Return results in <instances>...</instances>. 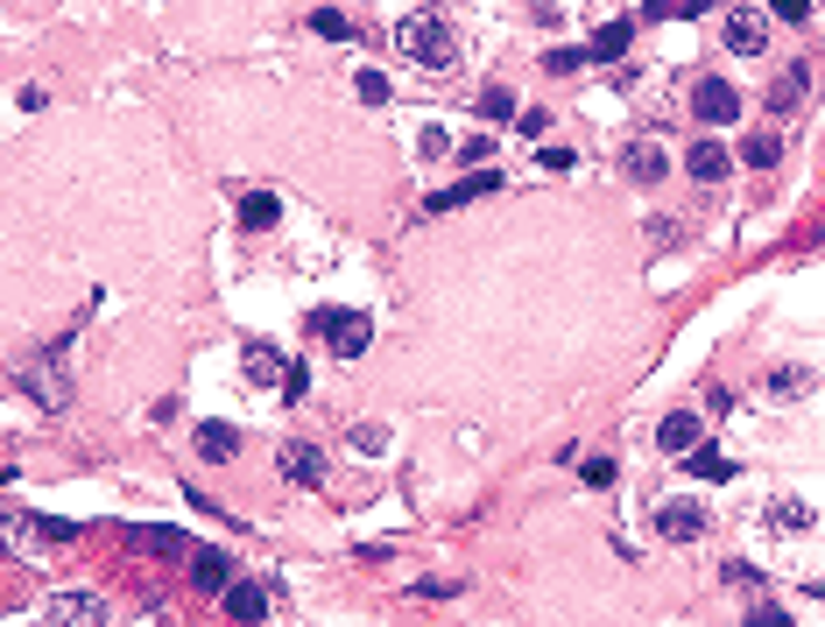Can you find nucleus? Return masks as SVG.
<instances>
[{"label": "nucleus", "instance_id": "1", "mask_svg": "<svg viewBox=\"0 0 825 627\" xmlns=\"http://www.w3.org/2000/svg\"><path fill=\"white\" fill-rule=\"evenodd\" d=\"M395 43H402V56H416L424 71H445L452 56H458V35L437 22V14H410V22L395 29Z\"/></svg>", "mask_w": 825, "mask_h": 627}, {"label": "nucleus", "instance_id": "2", "mask_svg": "<svg viewBox=\"0 0 825 627\" xmlns=\"http://www.w3.org/2000/svg\"><path fill=\"white\" fill-rule=\"evenodd\" d=\"M311 332H318L339 359H360V353L374 346V317H368V311H311Z\"/></svg>", "mask_w": 825, "mask_h": 627}, {"label": "nucleus", "instance_id": "3", "mask_svg": "<svg viewBox=\"0 0 825 627\" xmlns=\"http://www.w3.org/2000/svg\"><path fill=\"white\" fill-rule=\"evenodd\" d=\"M692 113L705 127H726V121H741V92L726 85V79H699L692 85Z\"/></svg>", "mask_w": 825, "mask_h": 627}, {"label": "nucleus", "instance_id": "4", "mask_svg": "<svg viewBox=\"0 0 825 627\" xmlns=\"http://www.w3.org/2000/svg\"><path fill=\"white\" fill-rule=\"evenodd\" d=\"M720 35H726V50H734V56H762V50H770V22H762V8H734L720 22Z\"/></svg>", "mask_w": 825, "mask_h": 627}, {"label": "nucleus", "instance_id": "5", "mask_svg": "<svg viewBox=\"0 0 825 627\" xmlns=\"http://www.w3.org/2000/svg\"><path fill=\"white\" fill-rule=\"evenodd\" d=\"M657 536L663 543H699L705 536V508L699 501H657Z\"/></svg>", "mask_w": 825, "mask_h": 627}, {"label": "nucleus", "instance_id": "6", "mask_svg": "<svg viewBox=\"0 0 825 627\" xmlns=\"http://www.w3.org/2000/svg\"><path fill=\"white\" fill-rule=\"evenodd\" d=\"M22 395H29V403H43V409H64L71 403V382L56 374V359H29V367H22Z\"/></svg>", "mask_w": 825, "mask_h": 627}, {"label": "nucleus", "instance_id": "7", "mask_svg": "<svg viewBox=\"0 0 825 627\" xmlns=\"http://www.w3.org/2000/svg\"><path fill=\"white\" fill-rule=\"evenodd\" d=\"M494 191H502V169H487V163H479L473 177H458V184H445V191L431 198V212H458V205H473V198H494Z\"/></svg>", "mask_w": 825, "mask_h": 627}, {"label": "nucleus", "instance_id": "8", "mask_svg": "<svg viewBox=\"0 0 825 627\" xmlns=\"http://www.w3.org/2000/svg\"><path fill=\"white\" fill-rule=\"evenodd\" d=\"M276 466H282V480H297V487H324V451L303 445V437H290V445L276 451Z\"/></svg>", "mask_w": 825, "mask_h": 627}, {"label": "nucleus", "instance_id": "9", "mask_svg": "<svg viewBox=\"0 0 825 627\" xmlns=\"http://www.w3.org/2000/svg\"><path fill=\"white\" fill-rule=\"evenodd\" d=\"M226 620H268V585L261 578H226Z\"/></svg>", "mask_w": 825, "mask_h": 627}, {"label": "nucleus", "instance_id": "10", "mask_svg": "<svg viewBox=\"0 0 825 627\" xmlns=\"http://www.w3.org/2000/svg\"><path fill=\"white\" fill-rule=\"evenodd\" d=\"M43 614L64 620V627H85V620H106V599H100V593H56Z\"/></svg>", "mask_w": 825, "mask_h": 627}, {"label": "nucleus", "instance_id": "11", "mask_svg": "<svg viewBox=\"0 0 825 627\" xmlns=\"http://www.w3.org/2000/svg\"><path fill=\"white\" fill-rule=\"evenodd\" d=\"M699 416L692 409H678V416H663V424H657V451H670V459H678V451H692L699 445Z\"/></svg>", "mask_w": 825, "mask_h": 627}, {"label": "nucleus", "instance_id": "12", "mask_svg": "<svg viewBox=\"0 0 825 627\" xmlns=\"http://www.w3.org/2000/svg\"><path fill=\"white\" fill-rule=\"evenodd\" d=\"M621 169H628L636 184H657V177H663V148H657V142H628Z\"/></svg>", "mask_w": 825, "mask_h": 627}, {"label": "nucleus", "instance_id": "13", "mask_svg": "<svg viewBox=\"0 0 825 627\" xmlns=\"http://www.w3.org/2000/svg\"><path fill=\"white\" fill-rule=\"evenodd\" d=\"M190 578H198L205 593H219V585L234 578V564H226V550H190Z\"/></svg>", "mask_w": 825, "mask_h": 627}, {"label": "nucleus", "instance_id": "14", "mask_svg": "<svg viewBox=\"0 0 825 627\" xmlns=\"http://www.w3.org/2000/svg\"><path fill=\"white\" fill-rule=\"evenodd\" d=\"M282 219V198L276 191H247L240 198V226H247V233H261V226H276Z\"/></svg>", "mask_w": 825, "mask_h": 627}, {"label": "nucleus", "instance_id": "15", "mask_svg": "<svg viewBox=\"0 0 825 627\" xmlns=\"http://www.w3.org/2000/svg\"><path fill=\"white\" fill-rule=\"evenodd\" d=\"M684 169H692L699 184H720V177H726V148H720V142H692V156H684Z\"/></svg>", "mask_w": 825, "mask_h": 627}, {"label": "nucleus", "instance_id": "16", "mask_svg": "<svg viewBox=\"0 0 825 627\" xmlns=\"http://www.w3.org/2000/svg\"><path fill=\"white\" fill-rule=\"evenodd\" d=\"M198 451H205V459H219V466L240 459V430H234V424H205V430H198Z\"/></svg>", "mask_w": 825, "mask_h": 627}, {"label": "nucleus", "instance_id": "17", "mask_svg": "<svg viewBox=\"0 0 825 627\" xmlns=\"http://www.w3.org/2000/svg\"><path fill=\"white\" fill-rule=\"evenodd\" d=\"M684 459H692V480H734V459H726V451H713V445H692Z\"/></svg>", "mask_w": 825, "mask_h": 627}, {"label": "nucleus", "instance_id": "18", "mask_svg": "<svg viewBox=\"0 0 825 627\" xmlns=\"http://www.w3.org/2000/svg\"><path fill=\"white\" fill-rule=\"evenodd\" d=\"M240 359H247V382H261V388L282 382V353H276V346H247Z\"/></svg>", "mask_w": 825, "mask_h": 627}, {"label": "nucleus", "instance_id": "19", "mask_svg": "<svg viewBox=\"0 0 825 627\" xmlns=\"http://www.w3.org/2000/svg\"><path fill=\"white\" fill-rule=\"evenodd\" d=\"M353 92H360V106H389L395 100V85H389V71H360V79H353Z\"/></svg>", "mask_w": 825, "mask_h": 627}, {"label": "nucleus", "instance_id": "20", "mask_svg": "<svg viewBox=\"0 0 825 627\" xmlns=\"http://www.w3.org/2000/svg\"><path fill=\"white\" fill-rule=\"evenodd\" d=\"M311 35H324V43H353L360 29H353V22H347V14H339V8H318V14H311Z\"/></svg>", "mask_w": 825, "mask_h": 627}, {"label": "nucleus", "instance_id": "21", "mask_svg": "<svg viewBox=\"0 0 825 627\" xmlns=\"http://www.w3.org/2000/svg\"><path fill=\"white\" fill-rule=\"evenodd\" d=\"M628 29H636V22H607V29H592V50H586V56H600V64H607V56H621V50H628Z\"/></svg>", "mask_w": 825, "mask_h": 627}, {"label": "nucleus", "instance_id": "22", "mask_svg": "<svg viewBox=\"0 0 825 627\" xmlns=\"http://www.w3.org/2000/svg\"><path fill=\"white\" fill-rule=\"evenodd\" d=\"M479 121H515V92L487 85V92H479Z\"/></svg>", "mask_w": 825, "mask_h": 627}, {"label": "nucleus", "instance_id": "23", "mask_svg": "<svg viewBox=\"0 0 825 627\" xmlns=\"http://www.w3.org/2000/svg\"><path fill=\"white\" fill-rule=\"evenodd\" d=\"M134 543L156 550V557H184V536H177V529H134Z\"/></svg>", "mask_w": 825, "mask_h": 627}, {"label": "nucleus", "instance_id": "24", "mask_svg": "<svg viewBox=\"0 0 825 627\" xmlns=\"http://www.w3.org/2000/svg\"><path fill=\"white\" fill-rule=\"evenodd\" d=\"M804 85H812V64H791V79H783L770 100H776V106H797V100H804Z\"/></svg>", "mask_w": 825, "mask_h": 627}, {"label": "nucleus", "instance_id": "25", "mask_svg": "<svg viewBox=\"0 0 825 627\" xmlns=\"http://www.w3.org/2000/svg\"><path fill=\"white\" fill-rule=\"evenodd\" d=\"M29 536H43V543H71L79 529H71V522H56V515H29Z\"/></svg>", "mask_w": 825, "mask_h": 627}, {"label": "nucleus", "instance_id": "26", "mask_svg": "<svg viewBox=\"0 0 825 627\" xmlns=\"http://www.w3.org/2000/svg\"><path fill=\"white\" fill-rule=\"evenodd\" d=\"M770 522H776V529H812V508H804V501H776Z\"/></svg>", "mask_w": 825, "mask_h": 627}, {"label": "nucleus", "instance_id": "27", "mask_svg": "<svg viewBox=\"0 0 825 627\" xmlns=\"http://www.w3.org/2000/svg\"><path fill=\"white\" fill-rule=\"evenodd\" d=\"M0 543H8V550H22V543H29V515H14V508H0Z\"/></svg>", "mask_w": 825, "mask_h": 627}, {"label": "nucleus", "instance_id": "28", "mask_svg": "<svg viewBox=\"0 0 825 627\" xmlns=\"http://www.w3.org/2000/svg\"><path fill=\"white\" fill-rule=\"evenodd\" d=\"M544 64H550V71H558V79H571V71H586V50H571V43H558V50H550V56H544Z\"/></svg>", "mask_w": 825, "mask_h": 627}, {"label": "nucleus", "instance_id": "29", "mask_svg": "<svg viewBox=\"0 0 825 627\" xmlns=\"http://www.w3.org/2000/svg\"><path fill=\"white\" fill-rule=\"evenodd\" d=\"M776 156H783V142H747V148H741L747 169H776Z\"/></svg>", "mask_w": 825, "mask_h": 627}, {"label": "nucleus", "instance_id": "30", "mask_svg": "<svg viewBox=\"0 0 825 627\" xmlns=\"http://www.w3.org/2000/svg\"><path fill=\"white\" fill-rule=\"evenodd\" d=\"M613 480H621V472H613V459H586V487H592V493H607Z\"/></svg>", "mask_w": 825, "mask_h": 627}, {"label": "nucleus", "instance_id": "31", "mask_svg": "<svg viewBox=\"0 0 825 627\" xmlns=\"http://www.w3.org/2000/svg\"><path fill=\"white\" fill-rule=\"evenodd\" d=\"M282 395H290V403H303V395H311V374L290 367V359H282Z\"/></svg>", "mask_w": 825, "mask_h": 627}, {"label": "nucleus", "instance_id": "32", "mask_svg": "<svg viewBox=\"0 0 825 627\" xmlns=\"http://www.w3.org/2000/svg\"><path fill=\"white\" fill-rule=\"evenodd\" d=\"M416 148H424V156H445L452 135H445V127H424V135H416Z\"/></svg>", "mask_w": 825, "mask_h": 627}, {"label": "nucleus", "instance_id": "33", "mask_svg": "<svg viewBox=\"0 0 825 627\" xmlns=\"http://www.w3.org/2000/svg\"><path fill=\"white\" fill-rule=\"evenodd\" d=\"M381 445H389V437H381L374 424H353V451H381Z\"/></svg>", "mask_w": 825, "mask_h": 627}, {"label": "nucleus", "instance_id": "34", "mask_svg": "<svg viewBox=\"0 0 825 627\" xmlns=\"http://www.w3.org/2000/svg\"><path fill=\"white\" fill-rule=\"evenodd\" d=\"M649 240H657V247H678L684 233H678V226H670V219H649Z\"/></svg>", "mask_w": 825, "mask_h": 627}, {"label": "nucleus", "instance_id": "35", "mask_svg": "<svg viewBox=\"0 0 825 627\" xmlns=\"http://www.w3.org/2000/svg\"><path fill=\"white\" fill-rule=\"evenodd\" d=\"M770 8L783 14V22H804V14H812V0H770Z\"/></svg>", "mask_w": 825, "mask_h": 627}, {"label": "nucleus", "instance_id": "36", "mask_svg": "<svg viewBox=\"0 0 825 627\" xmlns=\"http://www.w3.org/2000/svg\"><path fill=\"white\" fill-rule=\"evenodd\" d=\"M642 8H649V14H670V8H678V0H642Z\"/></svg>", "mask_w": 825, "mask_h": 627}, {"label": "nucleus", "instance_id": "37", "mask_svg": "<svg viewBox=\"0 0 825 627\" xmlns=\"http://www.w3.org/2000/svg\"><path fill=\"white\" fill-rule=\"evenodd\" d=\"M678 8H684V14H705V0H678Z\"/></svg>", "mask_w": 825, "mask_h": 627}]
</instances>
